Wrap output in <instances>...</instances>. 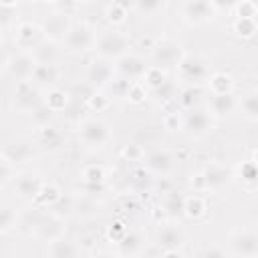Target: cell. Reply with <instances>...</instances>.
<instances>
[{
    "label": "cell",
    "mask_w": 258,
    "mask_h": 258,
    "mask_svg": "<svg viewBox=\"0 0 258 258\" xmlns=\"http://www.w3.org/2000/svg\"><path fill=\"white\" fill-rule=\"evenodd\" d=\"M30 121H32V125L36 127V129H40V127H48V125H54V113L44 105V103H40L38 107H34L30 113Z\"/></svg>",
    "instance_id": "cell-41"
},
{
    "label": "cell",
    "mask_w": 258,
    "mask_h": 258,
    "mask_svg": "<svg viewBox=\"0 0 258 258\" xmlns=\"http://www.w3.org/2000/svg\"><path fill=\"white\" fill-rule=\"evenodd\" d=\"M234 177H238L246 189L254 191V189H256V185H258V167H256V159H254V157H250V159L242 161V163L236 167Z\"/></svg>",
    "instance_id": "cell-28"
},
{
    "label": "cell",
    "mask_w": 258,
    "mask_h": 258,
    "mask_svg": "<svg viewBox=\"0 0 258 258\" xmlns=\"http://www.w3.org/2000/svg\"><path fill=\"white\" fill-rule=\"evenodd\" d=\"M6 62H8V54H6L4 46L0 44V71H2V69H6Z\"/></svg>",
    "instance_id": "cell-56"
},
{
    "label": "cell",
    "mask_w": 258,
    "mask_h": 258,
    "mask_svg": "<svg viewBox=\"0 0 258 258\" xmlns=\"http://www.w3.org/2000/svg\"><path fill=\"white\" fill-rule=\"evenodd\" d=\"M155 244L163 252L183 250V246H185V232H183L181 226H177V224L167 220L163 224H157V228H155Z\"/></svg>",
    "instance_id": "cell-12"
},
{
    "label": "cell",
    "mask_w": 258,
    "mask_h": 258,
    "mask_svg": "<svg viewBox=\"0 0 258 258\" xmlns=\"http://www.w3.org/2000/svg\"><path fill=\"white\" fill-rule=\"evenodd\" d=\"M44 185V179L36 173H22L18 175V179L14 181V191L20 200L24 202H34V198L38 196L40 187Z\"/></svg>",
    "instance_id": "cell-22"
},
{
    "label": "cell",
    "mask_w": 258,
    "mask_h": 258,
    "mask_svg": "<svg viewBox=\"0 0 258 258\" xmlns=\"http://www.w3.org/2000/svg\"><path fill=\"white\" fill-rule=\"evenodd\" d=\"M208 89L212 95H226V93H234V87H236V81L230 73H212L210 79H208Z\"/></svg>",
    "instance_id": "cell-31"
},
{
    "label": "cell",
    "mask_w": 258,
    "mask_h": 258,
    "mask_svg": "<svg viewBox=\"0 0 258 258\" xmlns=\"http://www.w3.org/2000/svg\"><path fill=\"white\" fill-rule=\"evenodd\" d=\"M230 256L234 258H258V232L254 226L232 232L230 236Z\"/></svg>",
    "instance_id": "cell-9"
},
{
    "label": "cell",
    "mask_w": 258,
    "mask_h": 258,
    "mask_svg": "<svg viewBox=\"0 0 258 258\" xmlns=\"http://www.w3.org/2000/svg\"><path fill=\"white\" fill-rule=\"evenodd\" d=\"M60 77H62V71L58 64H36L30 81L38 89H52V87H56Z\"/></svg>",
    "instance_id": "cell-23"
},
{
    "label": "cell",
    "mask_w": 258,
    "mask_h": 258,
    "mask_svg": "<svg viewBox=\"0 0 258 258\" xmlns=\"http://www.w3.org/2000/svg\"><path fill=\"white\" fill-rule=\"evenodd\" d=\"M161 258H185L181 250H171V252H163Z\"/></svg>",
    "instance_id": "cell-55"
},
{
    "label": "cell",
    "mask_w": 258,
    "mask_h": 258,
    "mask_svg": "<svg viewBox=\"0 0 258 258\" xmlns=\"http://www.w3.org/2000/svg\"><path fill=\"white\" fill-rule=\"evenodd\" d=\"M125 99H127L129 103H133V105H141V103H145V99H147V89H145L141 83H131V87H129Z\"/></svg>",
    "instance_id": "cell-51"
},
{
    "label": "cell",
    "mask_w": 258,
    "mask_h": 258,
    "mask_svg": "<svg viewBox=\"0 0 258 258\" xmlns=\"http://www.w3.org/2000/svg\"><path fill=\"white\" fill-rule=\"evenodd\" d=\"M79 139L87 149L101 151L111 143L113 131L107 121H103L99 117H87L79 123Z\"/></svg>",
    "instance_id": "cell-3"
},
{
    "label": "cell",
    "mask_w": 258,
    "mask_h": 258,
    "mask_svg": "<svg viewBox=\"0 0 258 258\" xmlns=\"http://www.w3.org/2000/svg\"><path fill=\"white\" fill-rule=\"evenodd\" d=\"M175 101L179 103V107H181L183 111H189V109H194V107H200L202 89H200V87H181Z\"/></svg>",
    "instance_id": "cell-39"
},
{
    "label": "cell",
    "mask_w": 258,
    "mask_h": 258,
    "mask_svg": "<svg viewBox=\"0 0 258 258\" xmlns=\"http://www.w3.org/2000/svg\"><path fill=\"white\" fill-rule=\"evenodd\" d=\"M73 26V20L71 16L62 14V12H56V10H50L38 24V30H40V36L42 40L46 42H52V44H58L62 42V38L67 36L69 28Z\"/></svg>",
    "instance_id": "cell-10"
},
{
    "label": "cell",
    "mask_w": 258,
    "mask_h": 258,
    "mask_svg": "<svg viewBox=\"0 0 258 258\" xmlns=\"http://www.w3.org/2000/svg\"><path fill=\"white\" fill-rule=\"evenodd\" d=\"M95 58L107 60V62H117L125 54L131 52V36L119 28H105L99 30L95 36L93 44Z\"/></svg>",
    "instance_id": "cell-1"
},
{
    "label": "cell",
    "mask_w": 258,
    "mask_h": 258,
    "mask_svg": "<svg viewBox=\"0 0 258 258\" xmlns=\"http://www.w3.org/2000/svg\"><path fill=\"white\" fill-rule=\"evenodd\" d=\"M141 163H143L141 167L151 177H167L175 167V157L171 155V151L163 147H153L151 151H145Z\"/></svg>",
    "instance_id": "cell-11"
},
{
    "label": "cell",
    "mask_w": 258,
    "mask_h": 258,
    "mask_svg": "<svg viewBox=\"0 0 258 258\" xmlns=\"http://www.w3.org/2000/svg\"><path fill=\"white\" fill-rule=\"evenodd\" d=\"M167 79H169L167 71H163V69H159V67L149 64V67H147V71H145V75H143V79H141L139 83L147 89V93H151V91L159 89Z\"/></svg>",
    "instance_id": "cell-37"
},
{
    "label": "cell",
    "mask_w": 258,
    "mask_h": 258,
    "mask_svg": "<svg viewBox=\"0 0 258 258\" xmlns=\"http://www.w3.org/2000/svg\"><path fill=\"white\" fill-rule=\"evenodd\" d=\"M206 214H208V202H206L204 196L191 194V196H185L183 198V216L187 220L198 222V220L206 218Z\"/></svg>",
    "instance_id": "cell-26"
},
{
    "label": "cell",
    "mask_w": 258,
    "mask_h": 258,
    "mask_svg": "<svg viewBox=\"0 0 258 258\" xmlns=\"http://www.w3.org/2000/svg\"><path fill=\"white\" fill-rule=\"evenodd\" d=\"M129 185L133 194H149V189L153 187V177L143 167H135L129 173Z\"/></svg>",
    "instance_id": "cell-36"
},
{
    "label": "cell",
    "mask_w": 258,
    "mask_h": 258,
    "mask_svg": "<svg viewBox=\"0 0 258 258\" xmlns=\"http://www.w3.org/2000/svg\"><path fill=\"white\" fill-rule=\"evenodd\" d=\"M143 155H145V149L139 143H127L121 149V157L125 161H131V163H141L143 161Z\"/></svg>",
    "instance_id": "cell-50"
},
{
    "label": "cell",
    "mask_w": 258,
    "mask_h": 258,
    "mask_svg": "<svg viewBox=\"0 0 258 258\" xmlns=\"http://www.w3.org/2000/svg\"><path fill=\"white\" fill-rule=\"evenodd\" d=\"M200 179H202V189L204 191H222V189H226L232 183L234 169L228 167L226 163L210 161L200 171Z\"/></svg>",
    "instance_id": "cell-8"
},
{
    "label": "cell",
    "mask_w": 258,
    "mask_h": 258,
    "mask_svg": "<svg viewBox=\"0 0 258 258\" xmlns=\"http://www.w3.org/2000/svg\"><path fill=\"white\" fill-rule=\"evenodd\" d=\"M60 200H62L60 187H58L56 183H52V181H48V183L44 181V185L40 187L38 196L34 198V204L40 206V208H54Z\"/></svg>",
    "instance_id": "cell-33"
},
{
    "label": "cell",
    "mask_w": 258,
    "mask_h": 258,
    "mask_svg": "<svg viewBox=\"0 0 258 258\" xmlns=\"http://www.w3.org/2000/svg\"><path fill=\"white\" fill-rule=\"evenodd\" d=\"M87 107L93 113H103V111H107L111 107V97L105 91H93L87 97Z\"/></svg>",
    "instance_id": "cell-45"
},
{
    "label": "cell",
    "mask_w": 258,
    "mask_h": 258,
    "mask_svg": "<svg viewBox=\"0 0 258 258\" xmlns=\"http://www.w3.org/2000/svg\"><path fill=\"white\" fill-rule=\"evenodd\" d=\"M183 127V115L179 111H167L163 115V129L167 133H179Z\"/></svg>",
    "instance_id": "cell-49"
},
{
    "label": "cell",
    "mask_w": 258,
    "mask_h": 258,
    "mask_svg": "<svg viewBox=\"0 0 258 258\" xmlns=\"http://www.w3.org/2000/svg\"><path fill=\"white\" fill-rule=\"evenodd\" d=\"M105 179H107V171L99 163H91V165L83 167V171H81V183L99 185V183H105Z\"/></svg>",
    "instance_id": "cell-42"
},
{
    "label": "cell",
    "mask_w": 258,
    "mask_h": 258,
    "mask_svg": "<svg viewBox=\"0 0 258 258\" xmlns=\"http://www.w3.org/2000/svg\"><path fill=\"white\" fill-rule=\"evenodd\" d=\"M167 8V2L165 0H137V2H131L129 4V10L143 16V18H153V16H159L163 14Z\"/></svg>",
    "instance_id": "cell-30"
},
{
    "label": "cell",
    "mask_w": 258,
    "mask_h": 258,
    "mask_svg": "<svg viewBox=\"0 0 258 258\" xmlns=\"http://www.w3.org/2000/svg\"><path fill=\"white\" fill-rule=\"evenodd\" d=\"M232 32L240 40H252L258 32V22H256V18H234Z\"/></svg>",
    "instance_id": "cell-35"
},
{
    "label": "cell",
    "mask_w": 258,
    "mask_h": 258,
    "mask_svg": "<svg viewBox=\"0 0 258 258\" xmlns=\"http://www.w3.org/2000/svg\"><path fill=\"white\" fill-rule=\"evenodd\" d=\"M173 71H175L177 83H181L183 87H200V89L208 83L210 75L214 73L212 64L206 56L191 54V52H185Z\"/></svg>",
    "instance_id": "cell-2"
},
{
    "label": "cell",
    "mask_w": 258,
    "mask_h": 258,
    "mask_svg": "<svg viewBox=\"0 0 258 258\" xmlns=\"http://www.w3.org/2000/svg\"><path fill=\"white\" fill-rule=\"evenodd\" d=\"M129 12L131 10H129V4L127 2H109L105 6L103 16H105V20H107V24L111 28H119V26H123L127 22Z\"/></svg>",
    "instance_id": "cell-27"
},
{
    "label": "cell",
    "mask_w": 258,
    "mask_h": 258,
    "mask_svg": "<svg viewBox=\"0 0 258 258\" xmlns=\"http://www.w3.org/2000/svg\"><path fill=\"white\" fill-rule=\"evenodd\" d=\"M18 16V2L16 0H8V2H0V30H6L14 24Z\"/></svg>",
    "instance_id": "cell-44"
},
{
    "label": "cell",
    "mask_w": 258,
    "mask_h": 258,
    "mask_svg": "<svg viewBox=\"0 0 258 258\" xmlns=\"http://www.w3.org/2000/svg\"><path fill=\"white\" fill-rule=\"evenodd\" d=\"M46 256L48 258H81V246L73 238H56L46 244Z\"/></svg>",
    "instance_id": "cell-24"
},
{
    "label": "cell",
    "mask_w": 258,
    "mask_h": 258,
    "mask_svg": "<svg viewBox=\"0 0 258 258\" xmlns=\"http://www.w3.org/2000/svg\"><path fill=\"white\" fill-rule=\"evenodd\" d=\"M14 42L20 50L24 52H32L40 42H42V36H40V30H38V24L34 22H18L16 24V32H14Z\"/></svg>",
    "instance_id": "cell-18"
},
{
    "label": "cell",
    "mask_w": 258,
    "mask_h": 258,
    "mask_svg": "<svg viewBox=\"0 0 258 258\" xmlns=\"http://www.w3.org/2000/svg\"><path fill=\"white\" fill-rule=\"evenodd\" d=\"M71 210L79 216V218H93L95 214H99V204L93 198H87L81 194V198H75L71 204Z\"/></svg>",
    "instance_id": "cell-40"
},
{
    "label": "cell",
    "mask_w": 258,
    "mask_h": 258,
    "mask_svg": "<svg viewBox=\"0 0 258 258\" xmlns=\"http://www.w3.org/2000/svg\"><path fill=\"white\" fill-rule=\"evenodd\" d=\"M18 222V214L12 206L8 204H0V234L10 232Z\"/></svg>",
    "instance_id": "cell-46"
},
{
    "label": "cell",
    "mask_w": 258,
    "mask_h": 258,
    "mask_svg": "<svg viewBox=\"0 0 258 258\" xmlns=\"http://www.w3.org/2000/svg\"><path fill=\"white\" fill-rule=\"evenodd\" d=\"M64 232H67V222L62 216H58L54 212L44 214L34 222V236L44 240L46 244L56 240V238H62Z\"/></svg>",
    "instance_id": "cell-15"
},
{
    "label": "cell",
    "mask_w": 258,
    "mask_h": 258,
    "mask_svg": "<svg viewBox=\"0 0 258 258\" xmlns=\"http://www.w3.org/2000/svg\"><path fill=\"white\" fill-rule=\"evenodd\" d=\"M30 54L34 56L36 64H58V54H60V52H58L56 44L42 40Z\"/></svg>",
    "instance_id": "cell-34"
},
{
    "label": "cell",
    "mask_w": 258,
    "mask_h": 258,
    "mask_svg": "<svg viewBox=\"0 0 258 258\" xmlns=\"http://www.w3.org/2000/svg\"><path fill=\"white\" fill-rule=\"evenodd\" d=\"M42 103V91L32 83V81H24V83H16L14 89V107L22 113H30L34 107H38Z\"/></svg>",
    "instance_id": "cell-16"
},
{
    "label": "cell",
    "mask_w": 258,
    "mask_h": 258,
    "mask_svg": "<svg viewBox=\"0 0 258 258\" xmlns=\"http://www.w3.org/2000/svg\"><path fill=\"white\" fill-rule=\"evenodd\" d=\"M113 67H115V75L117 77H121V79H125L129 83H139L149 64L141 54L129 52L123 58H119L117 62H113Z\"/></svg>",
    "instance_id": "cell-14"
},
{
    "label": "cell",
    "mask_w": 258,
    "mask_h": 258,
    "mask_svg": "<svg viewBox=\"0 0 258 258\" xmlns=\"http://www.w3.org/2000/svg\"><path fill=\"white\" fill-rule=\"evenodd\" d=\"M95 36H97V30L89 22H73V26L69 28L60 44L67 54H85L93 50Z\"/></svg>",
    "instance_id": "cell-5"
},
{
    "label": "cell",
    "mask_w": 258,
    "mask_h": 258,
    "mask_svg": "<svg viewBox=\"0 0 258 258\" xmlns=\"http://www.w3.org/2000/svg\"><path fill=\"white\" fill-rule=\"evenodd\" d=\"M2 161L4 163H10V165H22V163H28L32 157H34V147L30 141H12L10 145H6L0 153Z\"/></svg>",
    "instance_id": "cell-20"
},
{
    "label": "cell",
    "mask_w": 258,
    "mask_h": 258,
    "mask_svg": "<svg viewBox=\"0 0 258 258\" xmlns=\"http://www.w3.org/2000/svg\"><path fill=\"white\" fill-rule=\"evenodd\" d=\"M129 87H131V83H129V81H125V79H121V77H117V75H115V79L109 83V87H107L105 91H107V95H109V97L125 99V97H127Z\"/></svg>",
    "instance_id": "cell-48"
},
{
    "label": "cell",
    "mask_w": 258,
    "mask_h": 258,
    "mask_svg": "<svg viewBox=\"0 0 258 258\" xmlns=\"http://www.w3.org/2000/svg\"><path fill=\"white\" fill-rule=\"evenodd\" d=\"M232 12L236 18H256L258 16V4L252 0H236L232 4Z\"/></svg>",
    "instance_id": "cell-47"
},
{
    "label": "cell",
    "mask_w": 258,
    "mask_h": 258,
    "mask_svg": "<svg viewBox=\"0 0 258 258\" xmlns=\"http://www.w3.org/2000/svg\"><path fill=\"white\" fill-rule=\"evenodd\" d=\"M179 20L187 26H202L210 20H214L220 12L214 4V0H185L177 6Z\"/></svg>",
    "instance_id": "cell-6"
},
{
    "label": "cell",
    "mask_w": 258,
    "mask_h": 258,
    "mask_svg": "<svg viewBox=\"0 0 258 258\" xmlns=\"http://www.w3.org/2000/svg\"><path fill=\"white\" fill-rule=\"evenodd\" d=\"M206 109L210 111V115L218 121V119H226L232 117L238 111V97L236 93H226V95H212Z\"/></svg>",
    "instance_id": "cell-19"
},
{
    "label": "cell",
    "mask_w": 258,
    "mask_h": 258,
    "mask_svg": "<svg viewBox=\"0 0 258 258\" xmlns=\"http://www.w3.org/2000/svg\"><path fill=\"white\" fill-rule=\"evenodd\" d=\"M216 127V119L210 115V111L206 107H194L189 111H185L183 115V127L181 131L191 137V139H202L208 133H212Z\"/></svg>",
    "instance_id": "cell-7"
},
{
    "label": "cell",
    "mask_w": 258,
    "mask_h": 258,
    "mask_svg": "<svg viewBox=\"0 0 258 258\" xmlns=\"http://www.w3.org/2000/svg\"><path fill=\"white\" fill-rule=\"evenodd\" d=\"M36 67V60L30 52H16L14 56L8 58L6 62V71L12 79H16V83H24V81H30L32 79V71Z\"/></svg>",
    "instance_id": "cell-17"
},
{
    "label": "cell",
    "mask_w": 258,
    "mask_h": 258,
    "mask_svg": "<svg viewBox=\"0 0 258 258\" xmlns=\"http://www.w3.org/2000/svg\"><path fill=\"white\" fill-rule=\"evenodd\" d=\"M113 79H115V67H113V62L95 58V60H91L87 64L85 81H87L89 87H93V91H105Z\"/></svg>",
    "instance_id": "cell-13"
},
{
    "label": "cell",
    "mask_w": 258,
    "mask_h": 258,
    "mask_svg": "<svg viewBox=\"0 0 258 258\" xmlns=\"http://www.w3.org/2000/svg\"><path fill=\"white\" fill-rule=\"evenodd\" d=\"M42 103L56 115V113H60V111H64V109L69 107L71 97H69V93H67L64 89L52 87V89H46V93H44V97H42Z\"/></svg>",
    "instance_id": "cell-32"
},
{
    "label": "cell",
    "mask_w": 258,
    "mask_h": 258,
    "mask_svg": "<svg viewBox=\"0 0 258 258\" xmlns=\"http://www.w3.org/2000/svg\"><path fill=\"white\" fill-rule=\"evenodd\" d=\"M149 48H151V64L159 67L163 71L175 69L177 62L185 54L183 44L179 40H175V38H159V40L151 42Z\"/></svg>",
    "instance_id": "cell-4"
},
{
    "label": "cell",
    "mask_w": 258,
    "mask_h": 258,
    "mask_svg": "<svg viewBox=\"0 0 258 258\" xmlns=\"http://www.w3.org/2000/svg\"><path fill=\"white\" fill-rule=\"evenodd\" d=\"M177 93H179V85L175 83V81H171V79H167L159 89H155V91H151V95L157 99V101H161V103H173L175 99H177Z\"/></svg>",
    "instance_id": "cell-43"
},
{
    "label": "cell",
    "mask_w": 258,
    "mask_h": 258,
    "mask_svg": "<svg viewBox=\"0 0 258 258\" xmlns=\"http://www.w3.org/2000/svg\"><path fill=\"white\" fill-rule=\"evenodd\" d=\"M127 226L123 224V222H113L109 228H107V240L109 242H113V244H117V242H121V238L127 234Z\"/></svg>",
    "instance_id": "cell-52"
},
{
    "label": "cell",
    "mask_w": 258,
    "mask_h": 258,
    "mask_svg": "<svg viewBox=\"0 0 258 258\" xmlns=\"http://www.w3.org/2000/svg\"><path fill=\"white\" fill-rule=\"evenodd\" d=\"M183 198H185V196H179L177 191H167V194H165V198H163V202H161L159 206H161V210L165 212L167 220L183 216Z\"/></svg>",
    "instance_id": "cell-38"
},
{
    "label": "cell",
    "mask_w": 258,
    "mask_h": 258,
    "mask_svg": "<svg viewBox=\"0 0 258 258\" xmlns=\"http://www.w3.org/2000/svg\"><path fill=\"white\" fill-rule=\"evenodd\" d=\"M238 111L242 113L246 121L250 123L258 121V91L256 89H250L242 97H238Z\"/></svg>",
    "instance_id": "cell-29"
},
{
    "label": "cell",
    "mask_w": 258,
    "mask_h": 258,
    "mask_svg": "<svg viewBox=\"0 0 258 258\" xmlns=\"http://www.w3.org/2000/svg\"><path fill=\"white\" fill-rule=\"evenodd\" d=\"M91 258H119L117 256V252H109V250H99V252H95Z\"/></svg>",
    "instance_id": "cell-54"
},
{
    "label": "cell",
    "mask_w": 258,
    "mask_h": 258,
    "mask_svg": "<svg viewBox=\"0 0 258 258\" xmlns=\"http://www.w3.org/2000/svg\"><path fill=\"white\" fill-rule=\"evenodd\" d=\"M145 236L139 230H127V234L121 238V242L115 244V252L121 258H139L141 252L145 250Z\"/></svg>",
    "instance_id": "cell-21"
},
{
    "label": "cell",
    "mask_w": 258,
    "mask_h": 258,
    "mask_svg": "<svg viewBox=\"0 0 258 258\" xmlns=\"http://www.w3.org/2000/svg\"><path fill=\"white\" fill-rule=\"evenodd\" d=\"M198 258H232V256H230V252H228L226 248H222V246H206V248L198 254Z\"/></svg>",
    "instance_id": "cell-53"
},
{
    "label": "cell",
    "mask_w": 258,
    "mask_h": 258,
    "mask_svg": "<svg viewBox=\"0 0 258 258\" xmlns=\"http://www.w3.org/2000/svg\"><path fill=\"white\" fill-rule=\"evenodd\" d=\"M34 139H36V143H38L42 149H46V151H58V149L64 145V135H62L60 129H56L54 125L36 129Z\"/></svg>",
    "instance_id": "cell-25"
}]
</instances>
